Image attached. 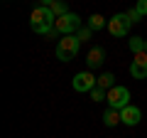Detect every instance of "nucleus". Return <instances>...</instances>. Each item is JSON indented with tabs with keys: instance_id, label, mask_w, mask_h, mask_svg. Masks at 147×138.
<instances>
[{
	"instance_id": "obj_16",
	"label": "nucleus",
	"mask_w": 147,
	"mask_h": 138,
	"mask_svg": "<svg viewBox=\"0 0 147 138\" xmlns=\"http://www.w3.org/2000/svg\"><path fill=\"white\" fill-rule=\"evenodd\" d=\"M91 32H93V30H91V27H88V25H86V27H81V30H79V32H76V37H79V40H81V42H86V40H88V37H91Z\"/></svg>"
},
{
	"instance_id": "obj_11",
	"label": "nucleus",
	"mask_w": 147,
	"mask_h": 138,
	"mask_svg": "<svg viewBox=\"0 0 147 138\" xmlns=\"http://www.w3.org/2000/svg\"><path fill=\"white\" fill-rule=\"evenodd\" d=\"M88 27H91V30H103V27H108V20H105V17L103 15H98V12H96V15H91L88 17Z\"/></svg>"
},
{
	"instance_id": "obj_3",
	"label": "nucleus",
	"mask_w": 147,
	"mask_h": 138,
	"mask_svg": "<svg viewBox=\"0 0 147 138\" xmlns=\"http://www.w3.org/2000/svg\"><path fill=\"white\" fill-rule=\"evenodd\" d=\"M54 30H57L61 37H64V35H74V32L81 30V17L76 15V12H69V15H64V17H57Z\"/></svg>"
},
{
	"instance_id": "obj_10",
	"label": "nucleus",
	"mask_w": 147,
	"mask_h": 138,
	"mask_svg": "<svg viewBox=\"0 0 147 138\" xmlns=\"http://www.w3.org/2000/svg\"><path fill=\"white\" fill-rule=\"evenodd\" d=\"M103 123H105L108 128L123 123V121H120V111H118V109H105V111H103Z\"/></svg>"
},
{
	"instance_id": "obj_15",
	"label": "nucleus",
	"mask_w": 147,
	"mask_h": 138,
	"mask_svg": "<svg viewBox=\"0 0 147 138\" xmlns=\"http://www.w3.org/2000/svg\"><path fill=\"white\" fill-rule=\"evenodd\" d=\"M88 94H91V99H93V101H103V99H108V91H105V89H100V86L91 89Z\"/></svg>"
},
{
	"instance_id": "obj_19",
	"label": "nucleus",
	"mask_w": 147,
	"mask_h": 138,
	"mask_svg": "<svg viewBox=\"0 0 147 138\" xmlns=\"http://www.w3.org/2000/svg\"><path fill=\"white\" fill-rule=\"evenodd\" d=\"M52 3H54V0H39V5H42V8H52Z\"/></svg>"
},
{
	"instance_id": "obj_5",
	"label": "nucleus",
	"mask_w": 147,
	"mask_h": 138,
	"mask_svg": "<svg viewBox=\"0 0 147 138\" xmlns=\"http://www.w3.org/2000/svg\"><path fill=\"white\" fill-rule=\"evenodd\" d=\"M71 86H74V91L86 94V91H91V89H96V86H98V79L91 74V69H86V72H79V74L74 77Z\"/></svg>"
},
{
	"instance_id": "obj_12",
	"label": "nucleus",
	"mask_w": 147,
	"mask_h": 138,
	"mask_svg": "<svg viewBox=\"0 0 147 138\" xmlns=\"http://www.w3.org/2000/svg\"><path fill=\"white\" fill-rule=\"evenodd\" d=\"M98 86H100V89H105V91H110L113 86H115V77L110 74V72L100 74V77H98Z\"/></svg>"
},
{
	"instance_id": "obj_4",
	"label": "nucleus",
	"mask_w": 147,
	"mask_h": 138,
	"mask_svg": "<svg viewBox=\"0 0 147 138\" xmlns=\"http://www.w3.org/2000/svg\"><path fill=\"white\" fill-rule=\"evenodd\" d=\"M127 104H130V91H127V86H113V89L108 91V109H125Z\"/></svg>"
},
{
	"instance_id": "obj_7",
	"label": "nucleus",
	"mask_w": 147,
	"mask_h": 138,
	"mask_svg": "<svg viewBox=\"0 0 147 138\" xmlns=\"http://www.w3.org/2000/svg\"><path fill=\"white\" fill-rule=\"evenodd\" d=\"M130 74H132V79H147V52H140L132 57Z\"/></svg>"
},
{
	"instance_id": "obj_9",
	"label": "nucleus",
	"mask_w": 147,
	"mask_h": 138,
	"mask_svg": "<svg viewBox=\"0 0 147 138\" xmlns=\"http://www.w3.org/2000/svg\"><path fill=\"white\" fill-rule=\"evenodd\" d=\"M103 62H105V49H103V47H91L88 57H86V64H88V69H98Z\"/></svg>"
},
{
	"instance_id": "obj_1",
	"label": "nucleus",
	"mask_w": 147,
	"mask_h": 138,
	"mask_svg": "<svg viewBox=\"0 0 147 138\" xmlns=\"http://www.w3.org/2000/svg\"><path fill=\"white\" fill-rule=\"evenodd\" d=\"M54 25H57V15L52 12V8L37 5L34 10H32V15H30V27L37 32V35H44V37H47L49 32L54 30Z\"/></svg>"
},
{
	"instance_id": "obj_14",
	"label": "nucleus",
	"mask_w": 147,
	"mask_h": 138,
	"mask_svg": "<svg viewBox=\"0 0 147 138\" xmlns=\"http://www.w3.org/2000/svg\"><path fill=\"white\" fill-rule=\"evenodd\" d=\"M127 44H130L132 54H140V52H145V40H142V37H132Z\"/></svg>"
},
{
	"instance_id": "obj_18",
	"label": "nucleus",
	"mask_w": 147,
	"mask_h": 138,
	"mask_svg": "<svg viewBox=\"0 0 147 138\" xmlns=\"http://www.w3.org/2000/svg\"><path fill=\"white\" fill-rule=\"evenodd\" d=\"M137 12H140V15H147V0H137Z\"/></svg>"
},
{
	"instance_id": "obj_8",
	"label": "nucleus",
	"mask_w": 147,
	"mask_h": 138,
	"mask_svg": "<svg viewBox=\"0 0 147 138\" xmlns=\"http://www.w3.org/2000/svg\"><path fill=\"white\" fill-rule=\"evenodd\" d=\"M120 121L125 126H137L142 121V111L135 106V104H127L125 109H120Z\"/></svg>"
},
{
	"instance_id": "obj_17",
	"label": "nucleus",
	"mask_w": 147,
	"mask_h": 138,
	"mask_svg": "<svg viewBox=\"0 0 147 138\" xmlns=\"http://www.w3.org/2000/svg\"><path fill=\"white\" fill-rule=\"evenodd\" d=\"M125 15H127V20H130V22H140V17H142L140 12H137V8H132V10H127Z\"/></svg>"
},
{
	"instance_id": "obj_6",
	"label": "nucleus",
	"mask_w": 147,
	"mask_h": 138,
	"mask_svg": "<svg viewBox=\"0 0 147 138\" xmlns=\"http://www.w3.org/2000/svg\"><path fill=\"white\" fill-rule=\"evenodd\" d=\"M130 25H132V22L127 20L125 12H118V15H113L108 20V32L113 35V37H125L127 30H130Z\"/></svg>"
},
{
	"instance_id": "obj_2",
	"label": "nucleus",
	"mask_w": 147,
	"mask_h": 138,
	"mask_svg": "<svg viewBox=\"0 0 147 138\" xmlns=\"http://www.w3.org/2000/svg\"><path fill=\"white\" fill-rule=\"evenodd\" d=\"M79 47H81V40L76 35H64L57 42V59L59 62H71L79 54Z\"/></svg>"
},
{
	"instance_id": "obj_20",
	"label": "nucleus",
	"mask_w": 147,
	"mask_h": 138,
	"mask_svg": "<svg viewBox=\"0 0 147 138\" xmlns=\"http://www.w3.org/2000/svg\"><path fill=\"white\" fill-rule=\"evenodd\" d=\"M145 52H147V40H145Z\"/></svg>"
},
{
	"instance_id": "obj_13",
	"label": "nucleus",
	"mask_w": 147,
	"mask_h": 138,
	"mask_svg": "<svg viewBox=\"0 0 147 138\" xmlns=\"http://www.w3.org/2000/svg\"><path fill=\"white\" fill-rule=\"evenodd\" d=\"M52 12L57 17H64V15H69L71 10H69V5L64 3V0H54V3H52Z\"/></svg>"
}]
</instances>
